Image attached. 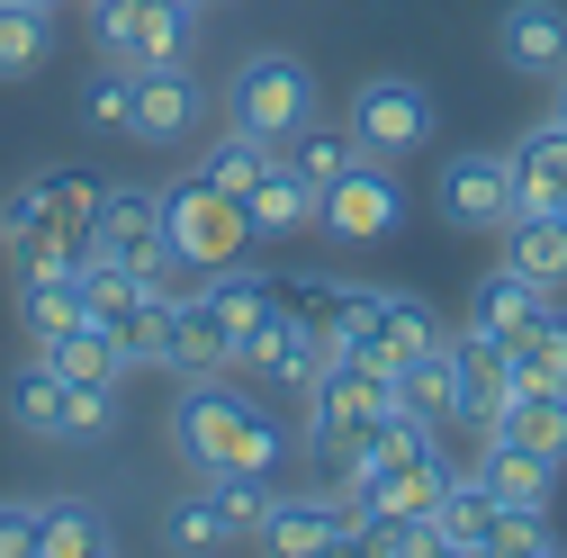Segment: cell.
Here are the masks:
<instances>
[{
  "instance_id": "6da1fadb",
  "label": "cell",
  "mask_w": 567,
  "mask_h": 558,
  "mask_svg": "<svg viewBox=\"0 0 567 558\" xmlns=\"http://www.w3.org/2000/svg\"><path fill=\"white\" fill-rule=\"evenodd\" d=\"M172 451L189 468H207V477H226V468H261L270 477L279 459H289V433H279L252 396H235L217 379H189L181 405H172Z\"/></svg>"
},
{
  "instance_id": "7a4b0ae2",
  "label": "cell",
  "mask_w": 567,
  "mask_h": 558,
  "mask_svg": "<svg viewBox=\"0 0 567 558\" xmlns=\"http://www.w3.org/2000/svg\"><path fill=\"white\" fill-rule=\"evenodd\" d=\"M100 198H109L100 172H45L0 207V244L10 252H91L100 244Z\"/></svg>"
},
{
  "instance_id": "3957f363",
  "label": "cell",
  "mask_w": 567,
  "mask_h": 558,
  "mask_svg": "<svg viewBox=\"0 0 567 558\" xmlns=\"http://www.w3.org/2000/svg\"><path fill=\"white\" fill-rule=\"evenodd\" d=\"M163 244H172L181 270L207 279V270H226V261L252 252V217H244V198H235V189H207V180L189 172V180L163 189Z\"/></svg>"
},
{
  "instance_id": "277c9868",
  "label": "cell",
  "mask_w": 567,
  "mask_h": 558,
  "mask_svg": "<svg viewBox=\"0 0 567 558\" xmlns=\"http://www.w3.org/2000/svg\"><path fill=\"white\" fill-rule=\"evenodd\" d=\"M198 10L207 0H91V45H100V63H126V73H145V63H189Z\"/></svg>"
},
{
  "instance_id": "5b68a950",
  "label": "cell",
  "mask_w": 567,
  "mask_h": 558,
  "mask_svg": "<svg viewBox=\"0 0 567 558\" xmlns=\"http://www.w3.org/2000/svg\"><path fill=\"white\" fill-rule=\"evenodd\" d=\"M307 117H316V73H307L298 54L261 45V54L235 63V82H226V126L261 135V145H289Z\"/></svg>"
},
{
  "instance_id": "8992f818",
  "label": "cell",
  "mask_w": 567,
  "mask_h": 558,
  "mask_svg": "<svg viewBox=\"0 0 567 558\" xmlns=\"http://www.w3.org/2000/svg\"><path fill=\"white\" fill-rule=\"evenodd\" d=\"M351 145L361 154H379V163H405V154H423L442 135V100L423 91V82H405V73H370L361 91H351Z\"/></svg>"
},
{
  "instance_id": "52a82bcc",
  "label": "cell",
  "mask_w": 567,
  "mask_h": 558,
  "mask_svg": "<svg viewBox=\"0 0 567 558\" xmlns=\"http://www.w3.org/2000/svg\"><path fill=\"white\" fill-rule=\"evenodd\" d=\"M433 207L451 235H505L514 226V154H486V145L451 154L433 180Z\"/></svg>"
},
{
  "instance_id": "ba28073f",
  "label": "cell",
  "mask_w": 567,
  "mask_h": 558,
  "mask_svg": "<svg viewBox=\"0 0 567 558\" xmlns=\"http://www.w3.org/2000/svg\"><path fill=\"white\" fill-rule=\"evenodd\" d=\"M316 226H324V235H342V244H388V235L405 226V180H396V163L361 154L342 180H324Z\"/></svg>"
},
{
  "instance_id": "9c48e42d",
  "label": "cell",
  "mask_w": 567,
  "mask_h": 558,
  "mask_svg": "<svg viewBox=\"0 0 567 558\" xmlns=\"http://www.w3.org/2000/svg\"><path fill=\"white\" fill-rule=\"evenodd\" d=\"M235 370H252V379H261V388H279V396H307V388L324 379V324H316L307 307L279 298V307L261 316V333L235 352Z\"/></svg>"
},
{
  "instance_id": "30bf717a",
  "label": "cell",
  "mask_w": 567,
  "mask_h": 558,
  "mask_svg": "<svg viewBox=\"0 0 567 558\" xmlns=\"http://www.w3.org/2000/svg\"><path fill=\"white\" fill-rule=\"evenodd\" d=\"M207 117V91H198V73L189 63H145L135 73V100H126V135L135 145H189V126Z\"/></svg>"
},
{
  "instance_id": "8fae6325",
  "label": "cell",
  "mask_w": 567,
  "mask_h": 558,
  "mask_svg": "<svg viewBox=\"0 0 567 558\" xmlns=\"http://www.w3.org/2000/svg\"><path fill=\"white\" fill-rule=\"evenodd\" d=\"M451 352H460V396H451V424L486 442V433H495V414L514 405V388H523V379H514V361H505V342H495V333H477V324H460V333H451Z\"/></svg>"
},
{
  "instance_id": "7c38bea8",
  "label": "cell",
  "mask_w": 567,
  "mask_h": 558,
  "mask_svg": "<svg viewBox=\"0 0 567 558\" xmlns=\"http://www.w3.org/2000/svg\"><path fill=\"white\" fill-rule=\"evenodd\" d=\"M351 531H361V514L324 486V496H279L270 523H261V549H279V558H324V549H351Z\"/></svg>"
},
{
  "instance_id": "4fadbf2b",
  "label": "cell",
  "mask_w": 567,
  "mask_h": 558,
  "mask_svg": "<svg viewBox=\"0 0 567 558\" xmlns=\"http://www.w3.org/2000/svg\"><path fill=\"white\" fill-rule=\"evenodd\" d=\"M495 54H505L523 82H558L567 73V10L558 0H514V10L495 19Z\"/></svg>"
},
{
  "instance_id": "5bb4252c",
  "label": "cell",
  "mask_w": 567,
  "mask_h": 558,
  "mask_svg": "<svg viewBox=\"0 0 567 558\" xmlns=\"http://www.w3.org/2000/svg\"><path fill=\"white\" fill-rule=\"evenodd\" d=\"M316 207H324V189L289 163V154H270L261 163V180L244 189V217H252V244H279V235H307L316 226Z\"/></svg>"
},
{
  "instance_id": "9a60e30c",
  "label": "cell",
  "mask_w": 567,
  "mask_h": 558,
  "mask_svg": "<svg viewBox=\"0 0 567 558\" xmlns=\"http://www.w3.org/2000/svg\"><path fill=\"white\" fill-rule=\"evenodd\" d=\"M91 252H117L126 270H163L172 261V244H163V189H109Z\"/></svg>"
},
{
  "instance_id": "2e32d148",
  "label": "cell",
  "mask_w": 567,
  "mask_h": 558,
  "mask_svg": "<svg viewBox=\"0 0 567 558\" xmlns=\"http://www.w3.org/2000/svg\"><path fill=\"white\" fill-rule=\"evenodd\" d=\"M451 324L423 307V298H396V289H379V316L361 324V342H342V352H361V361H379V370H405L414 352H433Z\"/></svg>"
},
{
  "instance_id": "e0dca14e",
  "label": "cell",
  "mask_w": 567,
  "mask_h": 558,
  "mask_svg": "<svg viewBox=\"0 0 567 558\" xmlns=\"http://www.w3.org/2000/svg\"><path fill=\"white\" fill-rule=\"evenodd\" d=\"M514 154V217H549V207L567 198V117L549 108L523 145H505Z\"/></svg>"
},
{
  "instance_id": "ac0fdd59",
  "label": "cell",
  "mask_w": 567,
  "mask_h": 558,
  "mask_svg": "<svg viewBox=\"0 0 567 558\" xmlns=\"http://www.w3.org/2000/svg\"><path fill=\"white\" fill-rule=\"evenodd\" d=\"M477 486H486V496L495 505H549L558 496V459H540V451H523V442H477V468H468Z\"/></svg>"
},
{
  "instance_id": "d6986e66",
  "label": "cell",
  "mask_w": 567,
  "mask_h": 558,
  "mask_svg": "<svg viewBox=\"0 0 567 558\" xmlns=\"http://www.w3.org/2000/svg\"><path fill=\"white\" fill-rule=\"evenodd\" d=\"M172 316H181V289H135V307L109 324V342L126 352V370H172Z\"/></svg>"
},
{
  "instance_id": "ffe728a7",
  "label": "cell",
  "mask_w": 567,
  "mask_h": 558,
  "mask_svg": "<svg viewBox=\"0 0 567 558\" xmlns=\"http://www.w3.org/2000/svg\"><path fill=\"white\" fill-rule=\"evenodd\" d=\"M172 370L181 379H226L235 370V333L217 324V307L198 289H181V316H172Z\"/></svg>"
},
{
  "instance_id": "44dd1931",
  "label": "cell",
  "mask_w": 567,
  "mask_h": 558,
  "mask_svg": "<svg viewBox=\"0 0 567 558\" xmlns=\"http://www.w3.org/2000/svg\"><path fill=\"white\" fill-rule=\"evenodd\" d=\"M505 361H514L523 388H567V307H558V298H540L532 324L505 333Z\"/></svg>"
},
{
  "instance_id": "7402d4cb",
  "label": "cell",
  "mask_w": 567,
  "mask_h": 558,
  "mask_svg": "<svg viewBox=\"0 0 567 558\" xmlns=\"http://www.w3.org/2000/svg\"><path fill=\"white\" fill-rule=\"evenodd\" d=\"M37 352H45L63 379H73V388H117V379H126V352L109 342V324H91V316H82V324H63V333H45Z\"/></svg>"
},
{
  "instance_id": "603a6c76",
  "label": "cell",
  "mask_w": 567,
  "mask_h": 558,
  "mask_svg": "<svg viewBox=\"0 0 567 558\" xmlns=\"http://www.w3.org/2000/svg\"><path fill=\"white\" fill-rule=\"evenodd\" d=\"M198 298L217 307V324L235 333V352H244V342L261 333V316L279 307V289H270L261 270H244V261H226V270H207V279H198Z\"/></svg>"
},
{
  "instance_id": "cb8c5ba5",
  "label": "cell",
  "mask_w": 567,
  "mask_h": 558,
  "mask_svg": "<svg viewBox=\"0 0 567 558\" xmlns=\"http://www.w3.org/2000/svg\"><path fill=\"white\" fill-rule=\"evenodd\" d=\"M495 442H523L540 459H567V388H514V405L495 414Z\"/></svg>"
},
{
  "instance_id": "d4e9b609",
  "label": "cell",
  "mask_w": 567,
  "mask_h": 558,
  "mask_svg": "<svg viewBox=\"0 0 567 558\" xmlns=\"http://www.w3.org/2000/svg\"><path fill=\"white\" fill-rule=\"evenodd\" d=\"M63 396H73V379L37 352V361L10 379V424H19L28 442H63Z\"/></svg>"
},
{
  "instance_id": "484cf974",
  "label": "cell",
  "mask_w": 567,
  "mask_h": 558,
  "mask_svg": "<svg viewBox=\"0 0 567 558\" xmlns=\"http://www.w3.org/2000/svg\"><path fill=\"white\" fill-rule=\"evenodd\" d=\"M109 549V514L82 496H45L37 505V558H100Z\"/></svg>"
},
{
  "instance_id": "4316f807",
  "label": "cell",
  "mask_w": 567,
  "mask_h": 558,
  "mask_svg": "<svg viewBox=\"0 0 567 558\" xmlns=\"http://www.w3.org/2000/svg\"><path fill=\"white\" fill-rule=\"evenodd\" d=\"M486 523H495V496H486L477 477H460V468H451V486H442V505H433L442 558H486Z\"/></svg>"
},
{
  "instance_id": "83f0119b",
  "label": "cell",
  "mask_w": 567,
  "mask_h": 558,
  "mask_svg": "<svg viewBox=\"0 0 567 558\" xmlns=\"http://www.w3.org/2000/svg\"><path fill=\"white\" fill-rule=\"evenodd\" d=\"M505 261L532 279V289H567V217H514L505 226Z\"/></svg>"
},
{
  "instance_id": "f1b7e54d",
  "label": "cell",
  "mask_w": 567,
  "mask_h": 558,
  "mask_svg": "<svg viewBox=\"0 0 567 558\" xmlns=\"http://www.w3.org/2000/svg\"><path fill=\"white\" fill-rule=\"evenodd\" d=\"M540 298H549V289H532V279H523L514 261H495V270L477 279V289H468V324L505 342L514 324H532V307H540Z\"/></svg>"
},
{
  "instance_id": "f546056e",
  "label": "cell",
  "mask_w": 567,
  "mask_h": 558,
  "mask_svg": "<svg viewBox=\"0 0 567 558\" xmlns=\"http://www.w3.org/2000/svg\"><path fill=\"white\" fill-rule=\"evenodd\" d=\"M451 396H460V352H451V333H442L433 352H414L396 370V405H414L423 424H451Z\"/></svg>"
},
{
  "instance_id": "4dcf8cb0",
  "label": "cell",
  "mask_w": 567,
  "mask_h": 558,
  "mask_svg": "<svg viewBox=\"0 0 567 558\" xmlns=\"http://www.w3.org/2000/svg\"><path fill=\"white\" fill-rule=\"evenodd\" d=\"M54 54V10H28V0H0V82H28Z\"/></svg>"
},
{
  "instance_id": "1f68e13d",
  "label": "cell",
  "mask_w": 567,
  "mask_h": 558,
  "mask_svg": "<svg viewBox=\"0 0 567 558\" xmlns=\"http://www.w3.org/2000/svg\"><path fill=\"white\" fill-rule=\"evenodd\" d=\"M279 154H289V163H298V172H307L316 189H324V180H342L351 163H361V145H351V126H324V117H307V126H298V135H289Z\"/></svg>"
},
{
  "instance_id": "d6a6232c",
  "label": "cell",
  "mask_w": 567,
  "mask_h": 558,
  "mask_svg": "<svg viewBox=\"0 0 567 558\" xmlns=\"http://www.w3.org/2000/svg\"><path fill=\"white\" fill-rule=\"evenodd\" d=\"M270 154H279V145H261V135H244V126H226L217 145L198 154V180H207V189H235V198H244V189L261 180V163H270Z\"/></svg>"
},
{
  "instance_id": "836d02e7",
  "label": "cell",
  "mask_w": 567,
  "mask_h": 558,
  "mask_svg": "<svg viewBox=\"0 0 567 558\" xmlns=\"http://www.w3.org/2000/svg\"><path fill=\"white\" fill-rule=\"evenodd\" d=\"M207 496L226 505L235 540H261V523H270V505H279V486H270L261 468H226V477H207Z\"/></svg>"
},
{
  "instance_id": "e575fe53",
  "label": "cell",
  "mask_w": 567,
  "mask_h": 558,
  "mask_svg": "<svg viewBox=\"0 0 567 558\" xmlns=\"http://www.w3.org/2000/svg\"><path fill=\"white\" fill-rule=\"evenodd\" d=\"M558 531H549V505H495L486 523V558H549Z\"/></svg>"
},
{
  "instance_id": "d590c367",
  "label": "cell",
  "mask_w": 567,
  "mask_h": 558,
  "mask_svg": "<svg viewBox=\"0 0 567 558\" xmlns=\"http://www.w3.org/2000/svg\"><path fill=\"white\" fill-rule=\"evenodd\" d=\"M163 540H172V549H189V558H207V549H235V523H226V505H217V496H189V505H172Z\"/></svg>"
},
{
  "instance_id": "8d00e7d4",
  "label": "cell",
  "mask_w": 567,
  "mask_h": 558,
  "mask_svg": "<svg viewBox=\"0 0 567 558\" xmlns=\"http://www.w3.org/2000/svg\"><path fill=\"white\" fill-rule=\"evenodd\" d=\"M117 424V388H73L63 396V442H100Z\"/></svg>"
},
{
  "instance_id": "74e56055",
  "label": "cell",
  "mask_w": 567,
  "mask_h": 558,
  "mask_svg": "<svg viewBox=\"0 0 567 558\" xmlns=\"http://www.w3.org/2000/svg\"><path fill=\"white\" fill-rule=\"evenodd\" d=\"M126 100H135V73H126V63H109V73L82 91V117L109 126V135H126Z\"/></svg>"
},
{
  "instance_id": "f35d334b",
  "label": "cell",
  "mask_w": 567,
  "mask_h": 558,
  "mask_svg": "<svg viewBox=\"0 0 567 558\" xmlns=\"http://www.w3.org/2000/svg\"><path fill=\"white\" fill-rule=\"evenodd\" d=\"M0 558H37V505H0Z\"/></svg>"
},
{
  "instance_id": "ab89813d",
  "label": "cell",
  "mask_w": 567,
  "mask_h": 558,
  "mask_svg": "<svg viewBox=\"0 0 567 558\" xmlns=\"http://www.w3.org/2000/svg\"><path fill=\"white\" fill-rule=\"evenodd\" d=\"M558 117H567V73H558Z\"/></svg>"
},
{
  "instance_id": "60d3db41",
  "label": "cell",
  "mask_w": 567,
  "mask_h": 558,
  "mask_svg": "<svg viewBox=\"0 0 567 558\" xmlns=\"http://www.w3.org/2000/svg\"><path fill=\"white\" fill-rule=\"evenodd\" d=\"M28 10H63V0H28Z\"/></svg>"
}]
</instances>
